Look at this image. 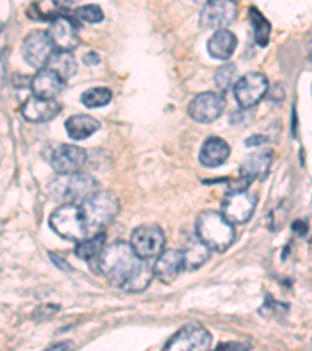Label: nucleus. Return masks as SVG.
Wrapping results in <instances>:
<instances>
[{"instance_id":"b1692460","label":"nucleus","mask_w":312,"mask_h":351,"mask_svg":"<svg viewBox=\"0 0 312 351\" xmlns=\"http://www.w3.org/2000/svg\"><path fill=\"white\" fill-rule=\"evenodd\" d=\"M45 67H49V69L58 73L64 82H67L77 73V61L73 58V55L71 52H61V50L53 52Z\"/></svg>"},{"instance_id":"72a5a7b5","label":"nucleus","mask_w":312,"mask_h":351,"mask_svg":"<svg viewBox=\"0 0 312 351\" xmlns=\"http://www.w3.org/2000/svg\"><path fill=\"white\" fill-rule=\"evenodd\" d=\"M195 2H198V3H203V5H206V3H209V2H213V0H195Z\"/></svg>"},{"instance_id":"412c9836","label":"nucleus","mask_w":312,"mask_h":351,"mask_svg":"<svg viewBox=\"0 0 312 351\" xmlns=\"http://www.w3.org/2000/svg\"><path fill=\"white\" fill-rule=\"evenodd\" d=\"M100 128L97 119L88 114H77L66 121V132L73 141H83L93 136Z\"/></svg>"},{"instance_id":"39448f33","label":"nucleus","mask_w":312,"mask_h":351,"mask_svg":"<svg viewBox=\"0 0 312 351\" xmlns=\"http://www.w3.org/2000/svg\"><path fill=\"white\" fill-rule=\"evenodd\" d=\"M49 223L50 228L66 241L80 242L86 239L89 234L82 208L80 205H75V203H67V205L56 208L49 219Z\"/></svg>"},{"instance_id":"6ab92c4d","label":"nucleus","mask_w":312,"mask_h":351,"mask_svg":"<svg viewBox=\"0 0 312 351\" xmlns=\"http://www.w3.org/2000/svg\"><path fill=\"white\" fill-rule=\"evenodd\" d=\"M231 154L230 145L222 138L211 136L202 145L200 150V162L206 167H219L228 160Z\"/></svg>"},{"instance_id":"423d86ee","label":"nucleus","mask_w":312,"mask_h":351,"mask_svg":"<svg viewBox=\"0 0 312 351\" xmlns=\"http://www.w3.org/2000/svg\"><path fill=\"white\" fill-rule=\"evenodd\" d=\"M267 90L269 80L265 75L258 72H250L247 75H243L232 88L235 99L242 110L253 108L267 94Z\"/></svg>"},{"instance_id":"473e14b6","label":"nucleus","mask_w":312,"mask_h":351,"mask_svg":"<svg viewBox=\"0 0 312 351\" xmlns=\"http://www.w3.org/2000/svg\"><path fill=\"white\" fill-rule=\"evenodd\" d=\"M72 343H56L55 347H50V350H56V348H71Z\"/></svg>"},{"instance_id":"f8f14e48","label":"nucleus","mask_w":312,"mask_h":351,"mask_svg":"<svg viewBox=\"0 0 312 351\" xmlns=\"http://www.w3.org/2000/svg\"><path fill=\"white\" fill-rule=\"evenodd\" d=\"M47 35L53 47L56 50H61V52H72V50H75L80 45L78 28L67 16H55L50 21Z\"/></svg>"},{"instance_id":"aec40b11","label":"nucleus","mask_w":312,"mask_h":351,"mask_svg":"<svg viewBox=\"0 0 312 351\" xmlns=\"http://www.w3.org/2000/svg\"><path fill=\"white\" fill-rule=\"evenodd\" d=\"M237 47V38L226 28L215 30L208 41V52L215 60H230Z\"/></svg>"},{"instance_id":"5701e85b","label":"nucleus","mask_w":312,"mask_h":351,"mask_svg":"<svg viewBox=\"0 0 312 351\" xmlns=\"http://www.w3.org/2000/svg\"><path fill=\"white\" fill-rule=\"evenodd\" d=\"M209 253H211V248L206 247L198 237L195 236L194 239L187 242L186 248L183 250L184 256V269L186 270H195L202 267L209 259Z\"/></svg>"},{"instance_id":"dca6fc26","label":"nucleus","mask_w":312,"mask_h":351,"mask_svg":"<svg viewBox=\"0 0 312 351\" xmlns=\"http://www.w3.org/2000/svg\"><path fill=\"white\" fill-rule=\"evenodd\" d=\"M61 105L55 99H41L33 95L21 106V114L28 122H49L60 114Z\"/></svg>"},{"instance_id":"ddd939ff","label":"nucleus","mask_w":312,"mask_h":351,"mask_svg":"<svg viewBox=\"0 0 312 351\" xmlns=\"http://www.w3.org/2000/svg\"><path fill=\"white\" fill-rule=\"evenodd\" d=\"M211 334L200 325H186L173 334L166 343V350H208L211 347Z\"/></svg>"},{"instance_id":"20e7f679","label":"nucleus","mask_w":312,"mask_h":351,"mask_svg":"<svg viewBox=\"0 0 312 351\" xmlns=\"http://www.w3.org/2000/svg\"><path fill=\"white\" fill-rule=\"evenodd\" d=\"M84 222L91 231H99L116 219L121 209L119 198L110 191H95L80 203Z\"/></svg>"},{"instance_id":"c756f323","label":"nucleus","mask_w":312,"mask_h":351,"mask_svg":"<svg viewBox=\"0 0 312 351\" xmlns=\"http://www.w3.org/2000/svg\"><path fill=\"white\" fill-rule=\"evenodd\" d=\"M83 61H84V64H86V66H94V64L100 63V58L95 52H89V53L83 56Z\"/></svg>"},{"instance_id":"2f4dec72","label":"nucleus","mask_w":312,"mask_h":351,"mask_svg":"<svg viewBox=\"0 0 312 351\" xmlns=\"http://www.w3.org/2000/svg\"><path fill=\"white\" fill-rule=\"evenodd\" d=\"M80 2V0H55L56 5H60V7H72V5H75Z\"/></svg>"},{"instance_id":"f257e3e1","label":"nucleus","mask_w":312,"mask_h":351,"mask_svg":"<svg viewBox=\"0 0 312 351\" xmlns=\"http://www.w3.org/2000/svg\"><path fill=\"white\" fill-rule=\"evenodd\" d=\"M145 261L134 252L132 243L116 241L104 248L94 269L121 291L141 292L149 287L155 275Z\"/></svg>"},{"instance_id":"9d476101","label":"nucleus","mask_w":312,"mask_h":351,"mask_svg":"<svg viewBox=\"0 0 312 351\" xmlns=\"http://www.w3.org/2000/svg\"><path fill=\"white\" fill-rule=\"evenodd\" d=\"M237 16L236 0H213L200 13V27L205 30H222L235 22Z\"/></svg>"},{"instance_id":"a211bd4d","label":"nucleus","mask_w":312,"mask_h":351,"mask_svg":"<svg viewBox=\"0 0 312 351\" xmlns=\"http://www.w3.org/2000/svg\"><path fill=\"white\" fill-rule=\"evenodd\" d=\"M66 82L49 67L39 69L35 77L30 80V89L33 95L41 99H56L64 89Z\"/></svg>"},{"instance_id":"2eb2a0df","label":"nucleus","mask_w":312,"mask_h":351,"mask_svg":"<svg viewBox=\"0 0 312 351\" xmlns=\"http://www.w3.org/2000/svg\"><path fill=\"white\" fill-rule=\"evenodd\" d=\"M184 269V256L183 250H175V248H169V250H163L156 256V261L153 264V274L158 280L164 285H170L177 280V276Z\"/></svg>"},{"instance_id":"4be33fe9","label":"nucleus","mask_w":312,"mask_h":351,"mask_svg":"<svg viewBox=\"0 0 312 351\" xmlns=\"http://www.w3.org/2000/svg\"><path fill=\"white\" fill-rule=\"evenodd\" d=\"M106 247V234L105 233H95L94 236L86 237L77 243L75 248V254L83 261H86L89 264H95L99 256L104 252V248Z\"/></svg>"},{"instance_id":"0eeeda50","label":"nucleus","mask_w":312,"mask_h":351,"mask_svg":"<svg viewBox=\"0 0 312 351\" xmlns=\"http://www.w3.org/2000/svg\"><path fill=\"white\" fill-rule=\"evenodd\" d=\"M130 243L143 259H153L163 252L166 236L158 225H141L132 233Z\"/></svg>"},{"instance_id":"cd10ccee","label":"nucleus","mask_w":312,"mask_h":351,"mask_svg":"<svg viewBox=\"0 0 312 351\" xmlns=\"http://www.w3.org/2000/svg\"><path fill=\"white\" fill-rule=\"evenodd\" d=\"M75 16L86 24H99L105 19L104 11L99 5H83V7L75 10Z\"/></svg>"},{"instance_id":"bb28decb","label":"nucleus","mask_w":312,"mask_h":351,"mask_svg":"<svg viewBox=\"0 0 312 351\" xmlns=\"http://www.w3.org/2000/svg\"><path fill=\"white\" fill-rule=\"evenodd\" d=\"M237 80H239V78H237V67L232 63H226L215 71L214 82L217 84V88L220 90H224V93L225 90H230L231 88H235Z\"/></svg>"},{"instance_id":"6e6552de","label":"nucleus","mask_w":312,"mask_h":351,"mask_svg":"<svg viewBox=\"0 0 312 351\" xmlns=\"http://www.w3.org/2000/svg\"><path fill=\"white\" fill-rule=\"evenodd\" d=\"M256 197L250 192L239 189L232 191L225 197L222 203V214L225 219L232 225H242L252 219L254 209H256Z\"/></svg>"},{"instance_id":"a878e982","label":"nucleus","mask_w":312,"mask_h":351,"mask_svg":"<svg viewBox=\"0 0 312 351\" xmlns=\"http://www.w3.org/2000/svg\"><path fill=\"white\" fill-rule=\"evenodd\" d=\"M111 90L104 86H97V88H91L88 90H84L82 94V104L88 108H100V106H105L111 101Z\"/></svg>"},{"instance_id":"9b49d317","label":"nucleus","mask_w":312,"mask_h":351,"mask_svg":"<svg viewBox=\"0 0 312 351\" xmlns=\"http://www.w3.org/2000/svg\"><path fill=\"white\" fill-rule=\"evenodd\" d=\"M226 106L224 95L219 93H202L191 100L187 106L191 119L200 123H209L217 121L222 116V112Z\"/></svg>"},{"instance_id":"f03ea898","label":"nucleus","mask_w":312,"mask_h":351,"mask_svg":"<svg viewBox=\"0 0 312 351\" xmlns=\"http://www.w3.org/2000/svg\"><path fill=\"white\" fill-rule=\"evenodd\" d=\"M95 191H97V181L84 172L58 173L47 186L49 197L61 205L67 203L77 205Z\"/></svg>"},{"instance_id":"393cba45","label":"nucleus","mask_w":312,"mask_h":351,"mask_svg":"<svg viewBox=\"0 0 312 351\" xmlns=\"http://www.w3.org/2000/svg\"><path fill=\"white\" fill-rule=\"evenodd\" d=\"M250 22H252L253 33H254V41H256L261 47H265L269 44L270 39V22L264 18L263 13H259V10L254 7L250 8Z\"/></svg>"},{"instance_id":"f3484780","label":"nucleus","mask_w":312,"mask_h":351,"mask_svg":"<svg viewBox=\"0 0 312 351\" xmlns=\"http://www.w3.org/2000/svg\"><path fill=\"white\" fill-rule=\"evenodd\" d=\"M272 161H274V154L272 150H258L248 155L242 161L239 167L241 178L245 180V183H252L254 180H264L269 175Z\"/></svg>"},{"instance_id":"4468645a","label":"nucleus","mask_w":312,"mask_h":351,"mask_svg":"<svg viewBox=\"0 0 312 351\" xmlns=\"http://www.w3.org/2000/svg\"><path fill=\"white\" fill-rule=\"evenodd\" d=\"M50 162L58 173L82 172V169L88 164V154L82 147L61 144L53 150Z\"/></svg>"},{"instance_id":"7ed1b4c3","label":"nucleus","mask_w":312,"mask_h":351,"mask_svg":"<svg viewBox=\"0 0 312 351\" xmlns=\"http://www.w3.org/2000/svg\"><path fill=\"white\" fill-rule=\"evenodd\" d=\"M195 236L213 252H225L231 247L236 233L222 213L205 211L195 220Z\"/></svg>"},{"instance_id":"7c9ffc66","label":"nucleus","mask_w":312,"mask_h":351,"mask_svg":"<svg viewBox=\"0 0 312 351\" xmlns=\"http://www.w3.org/2000/svg\"><path fill=\"white\" fill-rule=\"evenodd\" d=\"M217 348H220V350H231V348H235V350H245V348H250V347H248V345H245V343H235V342H230V343L219 345Z\"/></svg>"},{"instance_id":"c85d7f7f","label":"nucleus","mask_w":312,"mask_h":351,"mask_svg":"<svg viewBox=\"0 0 312 351\" xmlns=\"http://www.w3.org/2000/svg\"><path fill=\"white\" fill-rule=\"evenodd\" d=\"M265 143H269L267 136L258 134V136H250V138L245 141V145L247 147H253V145H263Z\"/></svg>"},{"instance_id":"1a4fd4ad","label":"nucleus","mask_w":312,"mask_h":351,"mask_svg":"<svg viewBox=\"0 0 312 351\" xmlns=\"http://www.w3.org/2000/svg\"><path fill=\"white\" fill-rule=\"evenodd\" d=\"M53 44L50 41L47 32L35 30L25 38L22 44V55L28 66L35 69H43L47 66L50 56L53 55Z\"/></svg>"}]
</instances>
